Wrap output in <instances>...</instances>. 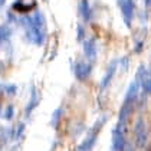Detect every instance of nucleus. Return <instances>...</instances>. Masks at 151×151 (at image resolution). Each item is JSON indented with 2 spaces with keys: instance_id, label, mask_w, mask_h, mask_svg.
Here are the masks:
<instances>
[{
  "instance_id": "f257e3e1",
  "label": "nucleus",
  "mask_w": 151,
  "mask_h": 151,
  "mask_svg": "<svg viewBox=\"0 0 151 151\" xmlns=\"http://www.w3.org/2000/svg\"><path fill=\"white\" fill-rule=\"evenodd\" d=\"M121 12H122V17L127 26L131 24V20L134 17V0H121Z\"/></svg>"
},
{
  "instance_id": "f03ea898",
  "label": "nucleus",
  "mask_w": 151,
  "mask_h": 151,
  "mask_svg": "<svg viewBox=\"0 0 151 151\" xmlns=\"http://www.w3.org/2000/svg\"><path fill=\"white\" fill-rule=\"evenodd\" d=\"M91 65L86 63V62H78L76 66H75V76L79 79V81H85L89 73H91Z\"/></svg>"
},
{
  "instance_id": "7ed1b4c3",
  "label": "nucleus",
  "mask_w": 151,
  "mask_h": 151,
  "mask_svg": "<svg viewBox=\"0 0 151 151\" xmlns=\"http://www.w3.org/2000/svg\"><path fill=\"white\" fill-rule=\"evenodd\" d=\"M116 65H118V62H116V60H114V62L109 65V68L106 69L104 78H102V81H101V89H106V88H108V85L111 83L112 78H114V75H115Z\"/></svg>"
},
{
  "instance_id": "20e7f679",
  "label": "nucleus",
  "mask_w": 151,
  "mask_h": 151,
  "mask_svg": "<svg viewBox=\"0 0 151 151\" xmlns=\"http://www.w3.org/2000/svg\"><path fill=\"white\" fill-rule=\"evenodd\" d=\"M139 85H141L139 79H135V81L131 82V85H129V88H128V91H127V95H125V101H124V102H134V99H135L137 95H138Z\"/></svg>"
},
{
  "instance_id": "39448f33",
  "label": "nucleus",
  "mask_w": 151,
  "mask_h": 151,
  "mask_svg": "<svg viewBox=\"0 0 151 151\" xmlns=\"http://www.w3.org/2000/svg\"><path fill=\"white\" fill-rule=\"evenodd\" d=\"M33 6H35V0H16L13 4V9L19 13H26Z\"/></svg>"
},
{
  "instance_id": "423d86ee",
  "label": "nucleus",
  "mask_w": 151,
  "mask_h": 151,
  "mask_svg": "<svg viewBox=\"0 0 151 151\" xmlns=\"http://www.w3.org/2000/svg\"><path fill=\"white\" fill-rule=\"evenodd\" d=\"M83 49H85V56L88 59H95L96 56V43H95V40L93 39H89V40H86L85 43H83Z\"/></svg>"
},
{
  "instance_id": "0eeeda50",
  "label": "nucleus",
  "mask_w": 151,
  "mask_h": 151,
  "mask_svg": "<svg viewBox=\"0 0 151 151\" xmlns=\"http://www.w3.org/2000/svg\"><path fill=\"white\" fill-rule=\"evenodd\" d=\"M137 139H138L139 145H144L145 139H147V132H145V125L142 122V119H139L137 122Z\"/></svg>"
},
{
  "instance_id": "6e6552de",
  "label": "nucleus",
  "mask_w": 151,
  "mask_h": 151,
  "mask_svg": "<svg viewBox=\"0 0 151 151\" xmlns=\"http://www.w3.org/2000/svg\"><path fill=\"white\" fill-rule=\"evenodd\" d=\"M79 12H81L82 17H83L85 20H89V19H91V10H89V3H88V0H81V3H79Z\"/></svg>"
},
{
  "instance_id": "1a4fd4ad",
  "label": "nucleus",
  "mask_w": 151,
  "mask_h": 151,
  "mask_svg": "<svg viewBox=\"0 0 151 151\" xmlns=\"http://www.w3.org/2000/svg\"><path fill=\"white\" fill-rule=\"evenodd\" d=\"M114 148L119 151L124 148V137H122V134L118 129L114 131Z\"/></svg>"
},
{
  "instance_id": "9d476101",
  "label": "nucleus",
  "mask_w": 151,
  "mask_h": 151,
  "mask_svg": "<svg viewBox=\"0 0 151 151\" xmlns=\"http://www.w3.org/2000/svg\"><path fill=\"white\" fill-rule=\"evenodd\" d=\"M7 36H9V32H7V29H6L4 26H0V42L6 40V39H7Z\"/></svg>"
},
{
  "instance_id": "9b49d317",
  "label": "nucleus",
  "mask_w": 151,
  "mask_h": 151,
  "mask_svg": "<svg viewBox=\"0 0 151 151\" xmlns=\"http://www.w3.org/2000/svg\"><path fill=\"white\" fill-rule=\"evenodd\" d=\"M83 35H85V33H83L82 26H78V36H76V39H78V40H82V39H83Z\"/></svg>"
},
{
  "instance_id": "f8f14e48",
  "label": "nucleus",
  "mask_w": 151,
  "mask_h": 151,
  "mask_svg": "<svg viewBox=\"0 0 151 151\" xmlns=\"http://www.w3.org/2000/svg\"><path fill=\"white\" fill-rule=\"evenodd\" d=\"M144 4L145 7H151V0H144Z\"/></svg>"
},
{
  "instance_id": "ddd939ff",
  "label": "nucleus",
  "mask_w": 151,
  "mask_h": 151,
  "mask_svg": "<svg viewBox=\"0 0 151 151\" xmlns=\"http://www.w3.org/2000/svg\"><path fill=\"white\" fill-rule=\"evenodd\" d=\"M4 1H6V0H0V6H3V4H4Z\"/></svg>"
}]
</instances>
